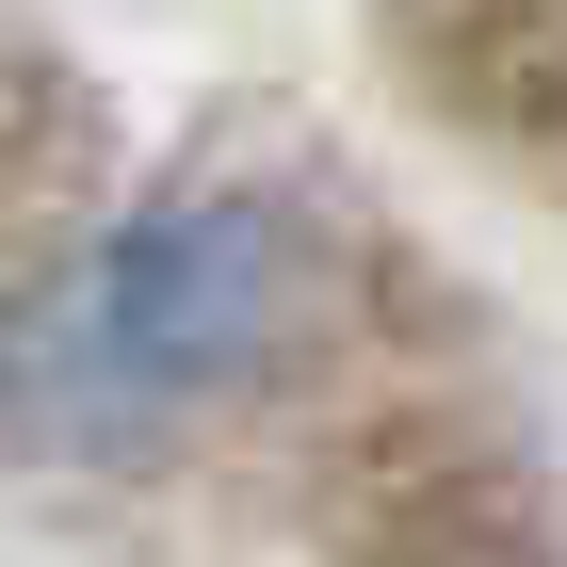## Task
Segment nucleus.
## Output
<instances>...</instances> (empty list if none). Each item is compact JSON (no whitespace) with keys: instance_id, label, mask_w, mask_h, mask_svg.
I'll return each mask as SVG.
<instances>
[{"instance_id":"1","label":"nucleus","mask_w":567,"mask_h":567,"mask_svg":"<svg viewBox=\"0 0 567 567\" xmlns=\"http://www.w3.org/2000/svg\"><path fill=\"white\" fill-rule=\"evenodd\" d=\"M308 308V227L276 195H178V212L114 227L65 292L33 308V373H17V422L65 437V454H131V437L195 422L292 341Z\"/></svg>"}]
</instances>
